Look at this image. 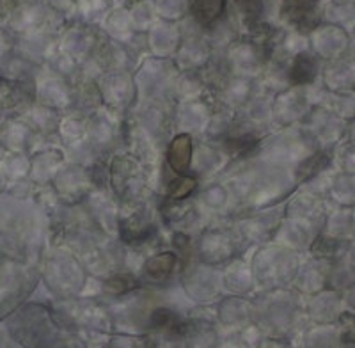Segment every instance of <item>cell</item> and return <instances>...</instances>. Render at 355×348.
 I'll use <instances>...</instances> for the list:
<instances>
[{
	"mask_svg": "<svg viewBox=\"0 0 355 348\" xmlns=\"http://www.w3.org/2000/svg\"><path fill=\"white\" fill-rule=\"evenodd\" d=\"M190 158H192V139L187 134L178 135L171 142V148L167 151V162L178 174H185L190 166Z\"/></svg>",
	"mask_w": 355,
	"mask_h": 348,
	"instance_id": "cell-1",
	"label": "cell"
},
{
	"mask_svg": "<svg viewBox=\"0 0 355 348\" xmlns=\"http://www.w3.org/2000/svg\"><path fill=\"white\" fill-rule=\"evenodd\" d=\"M315 75H316V62L313 57L306 55H299L295 59L293 62V68L290 71V77L295 84H307V82H313L315 80Z\"/></svg>",
	"mask_w": 355,
	"mask_h": 348,
	"instance_id": "cell-2",
	"label": "cell"
},
{
	"mask_svg": "<svg viewBox=\"0 0 355 348\" xmlns=\"http://www.w3.org/2000/svg\"><path fill=\"white\" fill-rule=\"evenodd\" d=\"M192 9L201 24H211L224 11V0H194Z\"/></svg>",
	"mask_w": 355,
	"mask_h": 348,
	"instance_id": "cell-3",
	"label": "cell"
},
{
	"mask_svg": "<svg viewBox=\"0 0 355 348\" xmlns=\"http://www.w3.org/2000/svg\"><path fill=\"white\" fill-rule=\"evenodd\" d=\"M174 263H176V256L171 254V252H164V254L153 256L146 263V270H148L150 275L157 277V279H162V277H166V275L171 274Z\"/></svg>",
	"mask_w": 355,
	"mask_h": 348,
	"instance_id": "cell-4",
	"label": "cell"
},
{
	"mask_svg": "<svg viewBox=\"0 0 355 348\" xmlns=\"http://www.w3.org/2000/svg\"><path fill=\"white\" fill-rule=\"evenodd\" d=\"M196 189V180L190 178V176H182L178 178L176 182L171 183L169 195L173 199H185L187 195H190Z\"/></svg>",
	"mask_w": 355,
	"mask_h": 348,
	"instance_id": "cell-5",
	"label": "cell"
},
{
	"mask_svg": "<svg viewBox=\"0 0 355 348\" xmlns=\"http://www.w3.org/2000/svg\"><path fill=\"white\" fill-rule=\"evenodd\" d=\"M329 166V157L327 155H323V153H318L315 155V157H311L307 158L306 162L302 164V167H300V176H304V178H309V176H315L318 171H322L323 167Z\"/></svg>",
	"mask_w": 355,
	"mask_h": 348,
	"instance_id": "cell-6",
	"label": "cell"
},
{
	"mask_svg": "<svg viewBox=\"0 0 355 348\" xmlns=\"http://www.w3.org/2000/svg\"><path fill=\"white\" fill-rule=\"evenodd\" d=\"M153 324L160 329H178L182 327V322L178 320V316L169 309H158L153 315Z\"/></svg>",
	"mask_w": 355,
	"mask_h": 348,
	"instance_id": "cell-7",
	"label": "cell"
},
{
	"mask_svg": "<svg viewBox=\"0 0 355 348\" xmlns=\"http://www.w3.org/2000/svg\"><path fill=\"white\" fill-rule=\"evenodd\" d=\"M133 284H135V279L132 275H116V277L107 281V290L112 293H125L135 288Z\"/></svg>",
	"mask_w": 355,
	"mask_h": 348,
	"instance_id": "cell-8",
	"label": "cell"
},
{
	"mask_svg": "<svg viewBox=\"0 0 355 348\" xmlns=\"http://www.w3.org/2000/svg\"><path fill=\"white\" fill-rule=\"evenodd\" d=\"M2 6H4V0H0V11H2Z\"/></svg>",
	"mask_w": 355,
	"mask_h": 348,
	"instance_id": "cell-9",
	"label": "cell"
}]
</instances>
